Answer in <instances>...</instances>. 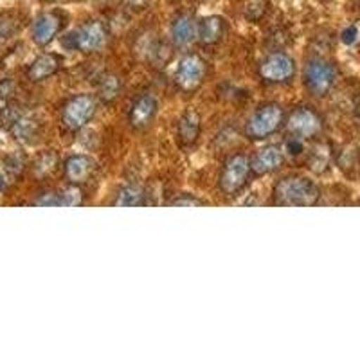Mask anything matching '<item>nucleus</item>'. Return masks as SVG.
<instances>
[{
  "label": "nucleus",
  "instance_id": "nucleus-1",
  "mask_svg": "<svg viewBox=\"0 0 360 360\" xmlns=\"http://www.w3.org/2000/svg\"><path fill=\"white\" fill-rule=\"evenodd\" d=\"M321 198L319 186L304 176H287L274 188V204L285 207H310Z\"/></svg>",
  "mask_w": 360,
  "mask_h": 360
},
{
  "label": "nucleus",
  "instance_id": "nucleus-2",
  "mask_svg": "<svg viewBox=\"0 0 360 360\" xmlns=\"http://www.w3.org/2000/svg\"><path fill=\"white\" fill-rule=\"evenodd\" d=\"M335 83V67L323 58H314L304 67V85L314 96H324Z\"/></svg>",
  "mask_w": 360,
  "mask_h": 360
},
{
  "label": "nucleus",
  "instance_id": "nucleus-3",
  "mask_svg": "<svg viewBox=\"0 0 360 360\" xmlns=\"http://www.w3.org/2000/svg\"><path fill=\"white\" fill-rule=\"evenodd\" d=\"M283 123V110L279 105H263L247 123V135L252 139H265L276 134Z\"/></svg>",
  "mask_w": 360,
  "mask_h": 360
},
{
  "label": "nucleus",
  "instance_id": "nucleus-4",
  "mask_svg": "<svg viewBox=\"0 0 360 360\" xmlns=\"http://www.w3.org/2000/svg\"><path fill=\"white\" fill-rule=\"evenodd\" d=\"M249 173H250L249 157L242 155V153L233 155L227 162H225L224 169H221V176H220L221 191L227 193V195L238 193L243 186L247 184Z\"/></svg>",
  "mask_w": 360,
  "mask_h": 360
},
{
  "label": "nucleus",
  "instance_id": "nucleus-5",
  "mask_svg": "<svg viewBox=\"0 0 360 360\" xmlns=\"http://www.w3.org/2000/svg\"><path fill=\"white\" fill-rule=\"evenodd\" d=\"M96 112V101L90 96L82 94L69 99L62 110V121L70 130H79L89 123Z\"/></svg>",
  "mask_w": 360,
  "mask_h": 360
},
{
  "label": "nucleus",
  "instance_id": "nucleus-6",
  "mask_svg": "<svg viewBox=\"0 0 360 360\" xmlns=\"http://www.w3.org/2000/svg\"><path fill=\"white\" fill-rule=\"evenodd\" d=\"M70 41H72L70 45L74 49L82 51V53H96L107 41V29L98 20L86 22L76 33L70 34Z\"/></svg>",
  "mask_w": 360,
  "mask_h": 360
},
{
  "label": "nucleus",
  "instance_id": "nucleus-7",
  "mask_svg": "<svg viewBox=\"0 0 360 360\" xmlns=\"http://www.w3.org/2000/svg\"><path fill=\"white\" fill-rule=\"evenodd\" d=\"M295 63L290 56L283 53L270 54L259 65V76L269 83H283L294 76Z\"/></svg>",
  "mask_w": 360,
  "mask_h": 360
},
{
  "label": "nucleus",
  "instance_id": "nucleus-8",
  "mask_svg": "<svg viewBox=\"0 0 360 360\" xmlns=\"http://www.w3.org/2000/svg\"><path fill=\"white\" fill-rule=\"evenodd\" d=\"M323 123L317 112L311 110L308 107L295 108L288 117V130L294 135H297L299 139H310L319 134Z\"/></svg>",
  "mask_w": 360,
  "mask_h": 360
},
{
  "label": "nucleus",
  "instance_id": "nucleus-9",
  "mask_svg": "<svg viewBox=\"0 0 360 360\" xmlns=\"http://www.w3.org/2000/svg\"><path fill=\"white\" fill-rule=\"evenodd\" d=\"M205 72V63L197 54H188L176 65V83L184 90H195L202 83Z\"/></svg>",
  "mask_w": 360,
  "mask_h": 360
},
{
  "label": "nucleus",
  "instance_id": "nucleus-10",
  "mask_svg": "<svg viewBox=\"0 0 360 360\" xmlns=\"http://www.w3.org/2000/svg\"><path fill=\"white\" fill-rule=\"evenodd\" d=\"M283 152L278 146H265L262 148L256 155L250 160V172L254 175H266L272 173L283 164Z\"/></svg>",
  "mask_w": 360,
  "mask_h": 360
},
{
  "label": "nucleus",
  "instance_id": "nucleus-11",
  "mask_svg": "<svg viewBox=\"0 0 360 360\" xmlns=\"http://www.w3.org/2000/svg\"><path fill=\"white\" fill-rule=\"evenodd\" d=\"M157 108H159V105H157L153 96H141L130 108V124L137 130L146 128L155 117Z\"/></svg>",
  "mask_w": 360,
  "mask_h": 360
},
{
  "label": "nucleus",
  "instance_id": "nucleus-12",
  "mask_svg": "<svg viewBox=\"0 0 360 360\" xmlns=\"http://www.w3.org/2000/svg\"><path fill=\"white\" fill-rule=\"evenodd\" d=\"M60 31V18L53 13H45L34 20L33 24V40L38 45H47L54 40V37Z\"/></svg>",
  "mask_w": 360,
  "mask_h": 360
},
{
  "label": "nucleus",
  "instance_id": "nucleus-13",
  "mask_svg": "<svg viewBox=\"0 0 360 360\" xmlns=\"http://www.w3.org/2000/svg\"><path fill=\"white\" fill-rule=\"evenodd\" d=\"M198 33V24L195 22V18L189 17V15H179V17L173 20L172 24V38L175 41V45L179 47H186V45L191 44Z\"/></svg>",
  "mask_w": 360,
  "mask_h": 360
},
{
  "label": "nucleus",
  "instance_id": "nucleus-14",
  "mask_svg": "<svg viewBox=\"0 0 360 360\" xmlns=\"http://www.w3.org/2000/svg\"><path fill=\"white\" fill-rule=\"evenodd\" d=\"M94 169V162L86 155H72L65 160V176L72 184H82Z\"/></svg>",
  "mask_w": 360,
  "mask_h": 360
},
{
  "label": "nucleus",
  "instance_id": "nucleus-15",
  "mask_svg": "<svg viewBox=\"0 0 360 360\" xmlns=\"http://www.w3.org/2000/svg\"><path fill=\"white\" fill-rule=\"evenodd\" d=\"M225 22L221 17L217 15H211V17H205L198 22V40L202 45H214L217 41H220L221 34H224Z\"/></svg>",
  "mask_w": 360,
  "mask_h": 360
},
{
  "label": "nucleus",
  "instance_id": "nucleus-16",
  "mask_svg": "<svg viewBox=\"0 0 360 360\" xmlns=\"http://www.w3.org/2000/svg\"><path fill=\"white\" fill-rule=\"evenodd\" d=\"M58 67H60V62H58L56 56H53V54H41V56H38L31 63V67L27 69V76L33 82H41V79L53 76L58 70Z\"/></svg>",
  "mask_w": 360,
  "mask_h": 360
},
{
  "label": "nucleus",
  "instance_id": "nucleus-17",
  "mask_svg": "<svg viewBox=\"0 0 360 360\" xmlns=\"http://www.w3.org/2000/svg\"><path fill=\"white\" fill-rule=\"evenodd\" d=\"M200 134V115L195 110H188L179 121V137L184 143L191 144Z\"/></svg>",
  "mask_w": 360,
  "mask_h": 360
},
{
  "label": "nucleus",
  "instance_id": "nucleus-18",
  "mask_svg": "<svg viewBox=\"0 0 360 360\" xmlns=\"http://www.w3.org/2000/svg\"><path fill=\"white\" fill-rule=\"evenodd\" d=\"M115 207H139L144 205V191L139 186H127L117 193L114 200Z\"/></svg>",
  "mask_w": 360,
  "mask_h": 360
},
{
  "label": "nucleus",
  "instance_id": "nucleus-19",
  "mask_svg": "<svg viewBox=\"0 0 360 360\" xmlns=\"http://www.w3.org/2000/svg\"><path fill=\"white\" fill-rule=\"evenodd\" d=\"M34 131H37V127H34L33 121H29V119H20V121H17L15 127H13V134H15V137L20 141H29L34 135Z\"/></svg>",
  "mask_w": 360,
  "mask_h": 360
},
{
  "label": "nucleus",
  "instance_id": "nucleus-20",
  "mask_svg": "<svg viewBox=\"0 0 360 360\" xmlns=\"http://www.w3.org/2000/svg\"><path fill=\"white\" fill-rule=\"evenodd\" d=\"M60 200L63 207H78L83 204V195L78 188H67L65 191L60 193Z\"/></svg>",
  "mask_w": 360,
  "mask_h": 360
},
{
  "label": "nucleus",
  "instance_id": "nucleus-21",
  "mask_svg": "<svg viewBox=\"0 0 360 360\" xmlns=\"http://www.w3.org/2000/svg\"><path fill=\"white\" fill-rule=\"evenodd\" d=\"M169 205H173V207H200V205H204V202L198 200L193 195H182V197H176L175 200L169 202Z\"/></svg>",
  "mask_w": 360,
  "mask_h": 360
},
{
  "label": "nucleus",
  "instance_id": "nucleus-22",
  "mask_svg": "<svg viewBox=\"0 0 360 360\" xmlns=\"http://www.w3.org/2000/svg\"><path fill=\"white\" fill-rule=\"evenodd\" d=\"M34 204L40 205V207H60L62 200H60V195H56V193H45Z\"/></svg>",
  "mask_w": 360,
  "mask_h": 360
},
{
  "label": "nucleus",
  "instance_id": "nucleus-23",
  "mask_svg": "<svg viewBox=\"0 0 360 360\" xmlns=\"http://www.w3.org/2000/svg\"><path fill=\"white\" fill-rule=\"evenodd\" d=\"M356 38H359V29H356L355 25H349V27H346L342 33H340V40L346 45H353L356 41Z\"/></svg>",
  "mask_w": 360,
  "mask_h": 360
},
{
  "label": "nucleus",
  "instance_id": "nucleus-24",
  "mask_svg": "<svg viewBox=\"0 0 360 360\" xmlns=\"http://www.w3.org/2000/svg\"><path fill=\"white\" fill-rule=\"evenodd\" d=\"M103 98L105 99H112L115 96V92H117V79L115 78H108L105 79V85H103Z\"/></svg>",
  "mask_w": 360,
  "mask_h": 360
},
{
  "label": "nucleus",
  "instance_id": "nucleus-25",
  "mask_svg": "<svg viewBox=\"0 0 360 360\" xmlns=\"http://www.w3.org/2000/svg\"><path fill=\"white\" fill-rule=\"evenodd\" d=\"M287 150H288V153H290V155H299V153H301L304 150L303 141L299 139V137H295V139L288 141V143H287Z\"/></svg>",
  "mask_w": 360,
  "mask_h": 360
},
{
  "label": "nucleus",
  "instance_id": "nucleus-26",
  "mask_svg": "<svg viewBox=\"0 0 360 360\" xmlns=\"http://www.w3.org/2000/svg\"><path fill=\"white\" fill-rule=\"evenodd\" d=\"M124 2H127L131 9H141L148 4V0H124Z\"/></svg>",
  "mask_w": 360,
  "mask_h": 360
},
{
  "label": "nucleus",
  "instance_id": "nucleus-27",
  "mask_svg": "<svg viewBox=\"0 0 360 360\" xmlns=\"http://www.w3.org/2000/svg\"><path fill=\"white\" fill-rule=\"evenodd\" d=\"M4 186H6L4 179H2V175H0V191H2V189H4Z\"/></svg>",
  "mask_w": 360,
  "mask_h": 360
},
{
  "label": "nucleus",
  "instance_id": "nucleus-28",
  "mask_svg": "<svg viewBox=\"0 0 360 360\" xmlns=\"http://www.w3.org/2000/svg\"><path fill=\"white\" fill-rule=\"evenodd\" d=\"M359 8H360V0H359Z\"/></svg>",
  "mask_w": 360,
  "mask_h": 360
}]
</instances>
